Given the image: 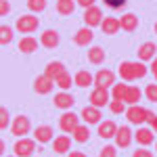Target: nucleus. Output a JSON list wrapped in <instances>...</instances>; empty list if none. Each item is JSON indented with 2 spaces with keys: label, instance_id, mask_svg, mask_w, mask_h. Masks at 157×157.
I'll return each mask as SVG.
<instances>
[{
  "label": "nucleus",
  "instance_id": "1",
  "mask_svg": "<svg viewBox=\"0 0 157 157\" xmlns=\"http://www.w3.org/2000/svg\"><path fill=\"white\" fill-rule=\"evenodd\" d=\"M149 73V67H147L143 61H124L120 65V75L124 82H134V80H140Z\"/></svg>",
  "mask_w": 157,
  "mask_h": 157
},
{
  "label": "nucleus",
  "instance_id": "2",
  "mask_svg": "<svg viewBox=\"0 0 157 157\" xmlns=\"http://www.w3.org/2000/svg\"><path fill=\"white\" fill-rule=\"evenodd\" d=\"M13 153L17 157H32L36 153V138H27V136L17 138V143L13 147Z\"/></svg>",
  "mask_w": 157,
  "mask_h": 157
},
{
  "label": "nucleus",
  "instance_id": "3",
  "mask_svg": "<svg viewBox=\"0 0 157 157\" xmlns=\"http://www.w3.org/2000/svg\"><path fill=\"white\" fill-rule=\"evenodd\" d=\"M38 25H40V19H38L34 13H29V15H21V17L17 19L15 29H17L19 34H32V32L38 29Z\"/></svg>",
  "mask_w": 157,
  "mask_h": 157
},
{
  "label": "nucleus",
  "instance_id": "4",
  "mask_svg": "<svg viewBox=\"0 0 157 157\" xmlns=\"http://www.w3.org/2000/svg\"><path fill=\"white\" fill-rule=\"evenodd\" d=\"M149 115H151V111L147 107H140V105H130V107L126 109V117L130 124H136V126H143L147 120H149Z\"/></svg>",
  "mask_w": 157,
  "mask_h": 157
},
{
  "label": "nucleus",
  "instance_id": "5",
  "mask_svg": "<svg viewBox=\"0 0 157 157\" xmlns=\"http://www.w3.org/2000/svg\"><path fill=\"white\" fill-rule=\"evenodd\" d=\"M29 130H32V121H29V117L27 115H17L15 120H13L11 124V132L17 136V138H21V136H25V134H29Z\"/></svg>",
  "mask_w": 157,
  "mask_h": 157
},
{
  "label": "nucleus",
  "instance_id": "6",
  "mask_svg": "<svg viewBox=\"0 0 157 157\" xmlns=\"http://www.w3.org/2000/svg\"><path fill=\"white\" fill-rule=\"evenodd\" d=\"M80 115H75L73 111H65L63 115H61V120H59V128L63 130V132H67V134H71L73 130H75V126H80Z\"/></svg>",
  "mask_w": 157,
  "mask_h": 157
},
{
  "label": "nucleus",
  "instance_id": "7",
  "mask_svg": "<svg viewBox=\"0 0 157 157\" xmlns=\"http://www.w3.org/2000/svg\"><path fill=\"white\" fill-rule=\"evenodd\" d=\"M103 19H105V17H103V11L98 9L97 4L84 9V25H88V27H97V25H101Z\"/></svg>",
  "mask_w": 157,
  "mask_h": 157
},
{
  "label": "nucleus",
  "instance_id": "8",
  "mask_svg": "<svg viewBox=\"0 0 157 157\" xmlns=\"http://www.w3.org/2000/svg\"><path fill=\"white\" fill-rule=\"evenodd\" d=\"M92 40H94V32H92V27H88V25H84L82 29H78V32L73 34V44H75V46H90Z\"/></svg>",
  "mask_w": 157,
  "mask_h": 157
},
{
  "label": "nucleus",
  "instance_id": "9",
  "mask_svg": "<svg viewBox=\"0 0 157 157\" xmlns=\"http://www.w3.org/2000/svg\"><path fill=\"white\" fill-rule=\"evenodd\" d=\"M115 147H120V149H126V147H130L134 138V132L128 128V126H117V132H115Z\"/></svg>",
  "mask_w": 157,
  "mask_h": 157
},
{
  "label": "nucleus",
  "instance_id": "10",
  "mask_svg": "<svg viewBox=\"0 0 157 157\" xmlns=\"http://www.w3.org/2000/svg\"><path fill=\"white\" fill-rule=\"evenodd\" d=\"M80 117H82V121L84 124H88V126H98L101 124V111H98V107H94V105H88V107L82 109V113H80Z\"/></svg>",
  "mask_w": 157,
  "mask_h": 157
},
{
  "label": "nucleus",
  "instance_id": "11",
  "mask_svg": "<svg viewBox=\"0 0 157 157\" xmlns=\"http://www.w3.org/2000/svg\"><path fill=\"white\" fill-rule=\"evenodd\" d=\"M109 98H111L109 88H98V86H94V90H92V94H90V105H94V107L101 109L109 103Z\"/></svg>",
  "mask_w": 157,
  "mask_h": 157
},
{
  "label": "nucleus",
  "instance_id": "12",
  "mask_svg": "<svg viewBox=\"0 0 157 157\" xmlns=\"http://www.w3.org/2000/svg\"><path fill=\"white\" fill-rule=\"evenodd\" d=\"M52 103H55V107H57V109L69 111V109L73 107V103H75V98H73V94H69L67 90H61V92H57V94H55Z\"/></svg>",
  "mask_w": 157,
  "mask_h": 157
},
{
  "label": "nucleus",
  "instance_id": "13",
  "mask_svg": "<svg viewBox=\"0 0 157 157\" xmlns=\"http://www.w3.org/2000/svg\"><path fill=\"white\" fill-rule=\"evenodd\" d=\"M34 138H36V143H40V147H42V145H46V143H52L55 132H52V128H50L48 124H42V126H38L36 130H34Z\"/></svg>",
  "mask_w": 157,
  "mask_h": 157
},
{
  "label": "nucleus",
  "instance_id": "14",
  "mask_svg": "<svg viewBox=\"0 0 157 157\" xmlns=\"http://www.w3.org/2000/svg\"><path fill=\"white\" fill-rule=\"evenodd\" d=\"M136 55H138V61H143V63L153 61V59H155V55H157L155 42H143V44L138 46V50H136Z\"/></svg>",
  "mask_w": 157,
  "mask_h": 157
},
{
  "label": "nucleus",
  "instance_id": "15",
  "mask_svg": "<svg viewBox=\"0 0 157 157\" xmlns=\"http://www.w3.org/2000/svg\"><path fill=\"white\" fill-rule=\"evenodd\" d=\"M115 84V73L111 69H98V73L94 75V86L98 88H109Z\"/></svg>",
  "mask_w": 157,
  "mask_h": 157
},
{
  "label": "nucleus",
  "instance_id": "16",
  "mask_svg": "<svg viewBox=\"0 0 157 157\" xmlns=\"http://www.w3.org/2000/svg\"><path fill=\"white\" fill-rule=\"evenodd\" d=\"M52 88H55V82L50 80L48 75H44V73L34 80V90L38 94H48V92H52Z\"/></svg>",
  "mask_w": 157,
  "mask_h": 157
},
{
  "label": "nucleus",
  "instance_id": "17",
  "mask_svg": "<svg viewBox=\"0 0 157 157\" xmlns=\"http://www.w3.org/2000/svg\"><path fill=\"white\" fill-rule=\"evenodd\" d=\"M61 42V36L57 29H46L42 36H40V44L44 46V48H57Z\"/></svg>",
  "mask_w": 157,
  "mask_h": 157
},
{
  "label": "nucleus",
  "instance_id": "18",
  "mask_svg": "<svg viewBox=\"0 0 157 157\" xmlns=\"http://www.w3.org/2000/svg\"><path fill=\"white\" fill-rule=\"evenodd\" d=\"M134 140H136L140 147H149L153 140H155L153 130H151V128H143V126H138V130L134 132Z\"/></svg>",
  "mask_w": 157,
  "mask_h": 157
},
{
  "label": "nucleus",
  "instance_id": "19",
  "mask_svg": "<svg viewBox=\"0 0 157 157\" xmlns=\"http://www.w3.org/2000/svg\"><path fill=\"white\" fill-rule=\"evenodd\" d=\"M98 27H101L103 34H107V36H113V34H117V32L121 29L120 27V19H115V17H105Z\"/></svg>",
  "mask_w": 157,
  "mask_h": 157
},
{
  "label": "nucleus",
  "instance_id": "20",
  "mask_svg": "<svg viewBox=\"0 0 157 157\" xmlns=\"http://www.w3.org/2000/svg\"><path fill=\"white\" fill-rule=\"evenodd\" d=\"M115 132H117V126H115V121L107 120V121H101V124H98L97 134L101 136V138H113V136H115Z\"/></svg>",
  "mask_w": 157,
  "mask_h": 157
},
{
  "label": "nucleus",
  "instance_id": "21",
  "mask_svg": "<svg viewBox=\"0 0 157 157\" xmlns=\"http://www.w3.org/2000/svg\"><path fill=\"white\" fill-rule=\"evenodd\" d=\"M38 42L34 36H23L21 40H19V44H17V48L21 50V52H25V55H29V52H34V50H38Z\"/></svg>",
  "mask_w": 157,
  "mask_h": 157
},
{
  "label": "nucleus",
  "instance_id": "22",
  "mask_svg": "<svg viewBox=\"0 0 157 157\" xmlns=\"http://www.w3.org/2000/svg\"><path fill=\"white\" fill-rule=\"evenodd\" d=\"M120 27L124 29V32H134V29L138 27V17H136L134 13H126V15H121Z\"/></svg>",
  "mask_w": 157,
  "mask_h": 157
},
{
  "label": "nucleus",
  "instance_id": "23",
  "mask_svg": "<svg viewBox=\"0 0 157 157\" xmlns=\"http://www.w3.org/2000/svg\"><path fill=\"white\" fill-rule=\"evenodd\" d=\"M63 71H67V69H65V65H63L61 61H50L48 65H46V69H44V75H48L50 80L55 82Z\"/></svg>",
  "mask_w": 157,
  "mask_h": 157
},
{
  "label": "nucleus",
  "instance_id": "24",
  "mask_svg": "<svg viewBox=\"0 0 157 157\" xmlns=\"http://www.w3.org/2000/svg\"><path fill=\"white\" fill-rule=\"evenodd\" d=\"M71 149V138L69 136H57L52 138V151L55 153H69Z\"/></svg>",
  "mask_w": 157,
  "mask_h": 157
},
{
  "label": "nucleus",
  "instance_id": "25",
  "mask_svg": "<svg viewBox=\"0 0 157 157\" xmlns=\"http://www.w3.org/2000/svg\"><path fill=\"white\" fill-rule=\"evenodd\" d=\"M73 84H78L80 88H88L90 84H94V75H92L90 71L80 69V71L75 73V78H73Z\"/></svg>",
  "mask_w": 157,
  "mask_h": 157
},
{
  "label": "nucleus",
  "instance_id": "26",
  "mask_svg": "<svg viewBox=\"0 0 157 157\" xmlns=\"http://www.w3.org/2000/svg\"><path fill=\"white\" fill-rule=\"evenodd\" d=\"M75 6H78V2H75V0H57V13L63 15V17L73 15Z\"/></svg>",
  "mask_w": 157,
  "mask_h": 157
},
{
  "label": "nucleus",
  "instance_id": "27",
  "mask_svg": "<svg viewBox=\"0 0 157 157\" xmlns=\"http://www.w3.org/2000/svg\"><path fill=\"white\" fill-rule=\"evenodd\" d=\"M71 134H73V140L75 143H86L90 138V126L88 124H80V126H75V130Z\"/></svg>",
  "mask_w": 157,
  "mask_h": 157
},
{
  "label": "nucleus",
  "instance_id": "28",
  "mask_svg": "<svg viewBox=\"0 0 157 157\" xmlns=\"http://www.w3.org/2000/svg\"><path fill=\"white\" fill-rule=\"evenodd\" d=\"M88 61L92 65H103L105 63V50L101 48V46H90V50H88Z\"/></svg>",
  "mask_w": 157,
  "mask_h": 157
},
{
  "label": "nucleus",
  "instance_id": "29",
  "mask_svg": "<svg viewBox=\"0 0 157 157\" xmlns=\"http://www.w3.org/2000/svg\"><path fill=\"white\" fill-rule=\"evenodd\" d=\"M138 101H140V88H138V86H128L126 97H124V103H126V105H138Z\"/></svg>",
  "mask_w": 157,
  "mask_h": 157
},
{
  "label": "nucleus",
  "instance_id": "30",
  "mask_svg": "<svg viewBox=\"0 0 157 157\" xmlns=\"http://www.w3.org/2000/svg\"><path fill=\"white\" fill-rule=\"evenodd\" d=\"M55 86H57V88H61V90H69V88L73 86V75L69 71H63L59 78L55 80Z\"/></svg>",
  "mask_w": 157,
  "mask_h": 157
},
{
  "label": "nucleus",
  "instance_id": "31",
  "mask_svg": "<svg viewBox=\"0 0 157 157\" xmlns=\"http://www.w3.org/2000/svg\"><path fill=\"white\" fill-rule=\"evenodd\" d=\"M13 38H15V32H13L11 25H0V46L11 44Z\"/></svg>",
  "mask_w": 157,
  "mask_h": 157
},
{
  "label": "nucleus",
  "instance_id": "32",
  "mask_svg": "<svg viewBox=\"0 0 157 157\" xmlns=\"http://www.w3.org/2000/svg\"><path fill=\"white\" fill-rule=\"evenodd\" d=\"M11 126V115H9V109L0 105V130H6Z\"/></svg>",
  "mask_w": 157,
  "mask_h": 157
},
{
  "label": "nucleus",
  "instance_id": "33",
  "mask_svg": "<svg viewBox=\"0 0 157 157\" xmlns=\"http://www.w3.org/2000/svg\"><path fill=\"white\" fill-rule=\"evenodd\" d=\"M27 9L32 13H42L46 9V0H27Z\"/></svg>",
  "mask_w": 157,
  "mask_h": 157
},
{
  "label": "nucleus",
  "instance_id": "34",
  "mask_svg": "<svg viewBox=\"0 0 157 157\" xmlns=\"http://www.w3.org/2000/svg\"><path fill=\"white\" fill-rule=\"evenodd\" d=\"M109 109H111V113H124L126 111V103L120 101V98H113V101H109Z\"/></svg>",
  "mask_w": 157,
  "mask_h": 157
},
{
  "label": "nucleus",
  "instance_id": "35",
  "mask_svg": "<svg viewBox=\"0 0 157 157\" xmlns=\"http://www.w3.org/2000/svg\"><path fill=\"white\" fill-rule=\"evenodd\" d=\"M103 4L107 9H111V11H120V9H124L128 4V0H103Z\"/></svg>",
  "mask_w": 157,
  "mask_h": 157
},
{
  "label": "nucleus",
  "instance_id": "36",
  "mask_svg": "<svg viewBox=\"0 0 157 157\" xmlns=\"http://www.w3.org/2000/svg\"><path fill=\"white\" fill-rule=\"evenodd\" d=\"M126 90H128V84H113V98H120V101H124V97H126Z\"/></svg>",
  "mask_w": 157,
  "mask_h": 157
},
{
  "label": "nucleus",
  "instance_id": "37",
  "mask_svg": "<svg viewBox=\"0 0 157 157\" xmlns=\"http://www.w3.org/2000/svg\"><path fill=\"white\" fill-rule=\"evenodd\" d=\"M145 97L151 101V103H157V82L155 84H149L145 88Z\"/></svg>",
  "mask_w": 157,
  "mask_h": 157
},
{
  "label": "nucleus",
  "instance_id": "38",
  "mask_svg": "<svg viewBox=\"0 0 157 157\" xmlns=\"http://www.w3.org/2000/svg\"><path fill=\"white\" fill-rule=\"evenodd\" d=\"M98 157H117V147H113V145L103 147L101 153H98Z\"/></svg>",
  "mask_w": 157,
  "mask_h": 157
},
{
  "label": "nucleus",
  "instance_id": "39",
  "mask_svg": "<svg viewBox=\"0 0 157 157\" xmlns=\"http://www.w3.org/2000/svg\"><path fill=\"white\" fill-rule=\"evenodd\" d=\"M11 13V2L9 0H0V17H6Z\"/></svg>",
  "mask_w": 157,
  "mask_h": 157
},
{
  "label": "nucleus",
  "instance_id": "40",
  "mask_svg": "<svg viewBox=\"0 0 157 157\" xmlns=\"http://www.w3.org/2000/svg\"><path fill=\"white\" fill-rule=\"evenodd\" d=\"M132 157H153V153L149 149H145V147H138V151H134Z\"/></svg>",
  "mask_w": 157,
  "mask_h": 157
},
{
  "label": "nucleus",
  "instance_id": "41",
  "mask_svg": "<svg viewBox=\"0 0 157 157\" xmlns=\"http://www.w3.org/2000/svg\"><path fill=\"white\" fill-rule=\"evenodd\" d=\"M149 126H151V130H153V132H157V115L155 113H151V115H149Z\"/></svg>",
  "mask_w": 157,
  "mask_h": 157
},
{
  "label": "nucleus",
  "instance_id": "42",
  "mask_svg": "<svg viewBox=\"0 0 157 157\" xmlns=\"http://www.w3.org/2000/svg\"><path fill=\"white\" fill-rule=\"evenodd\" d=\"M75 2H78L80 6H84V9H88V6H92V4H94L97 0H75Z\"/></svg>",
  "mask_w": 157,
  "mask_h": 157
},
{
  "label": "nucleus",
  "instance_id": "43",
  "mask_svg": "<svg viewBox=\"0 0 157 157\" xmlns=\"http://www.w3.org/2000/svg\"><path fill=\"white\" fill-rule=\"evenodd\" d=\"M151 71H153V75H155V82H157V55H155V59L151 61Z\"/></svg>",
  "mask_w": 157,
  "mask_h": 157
},
{
  "label": "nucleus",
  "instance_id": "44",
  "mask_svg": "<svg viewBox=\"0 0 157 157\" xmlns=\"http://www.w3.org/2000/svg\"><path fill=\"white\" fill-rule=\"evenodd\" d=\"M67 157H88L86 153H82V151H69L67 153Z\"/></svg>",
  "mask_w": 157,
  "mask_h": 157
},
{
  "label": "nucleus",
  "instance_id": "45",
  "mask_svg": "<svg viewBox=\"0 0 157 157\" xmlns=\"http://www.w3.org/2000/svg\"><path fill=\"white\" fill-rule=\"evenodd\" d=\"M4 151H6V147H4V140L0 138V157H4Z\"/></svg>",
  "mask_w": 157,
  "mask_h": 157
},
{
  "label": "nucleus",
  "instance_id": "46",
  "mask_svg": "<svg viewBox=\"0 0 157 157\" xmlns=\"http://www.w3.org/2000/svg\"><path fill=\"white\" fill-rule=\"evenodd\" d=\"M4 157H17V155H15V153H13V155H4Z\"/></svg>",
  "mask_w": 157,
  "mask_h": 157
},
{
  "label": "nucleus",
  "instance_id": "47",
  "mask_svg": "<svg viewBox=\"0 0 157 157\" xmlns=\"http://www.w3.org/2000/svg\"><path fill=\"white\" fill-rule=\"evenodd\" d=\"M155 34H157V21H155Z\"/></svg>",
  "mask_w": 157,
  "mask_h": 157
},
{
  "label": "nucleus",
  "instance_id": "48",
  "mask_svg": "<svg viewBox=\"0 0 157 157\" xmlns=\"http://www.w3.org/2000/svg\"><path fill=\"white\" fill-rule=\"evenodd\" d=\"M155 151H157V143H155Z\"/></svg>",
  "mask_w": 157,
  "mask_h": 157
}]
</instances>
